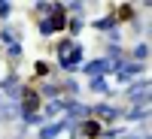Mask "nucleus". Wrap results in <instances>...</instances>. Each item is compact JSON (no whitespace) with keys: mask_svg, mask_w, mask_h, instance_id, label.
I'll list each match as a JSON object with an SVG mask.
<instances>
[{"mask_svg":"<svg viewBox=\"0 0 152 139\" xmlns=\"http://www.w3.org/2000/svg\"><path fill=\"white\" fill-rule=\"evenodd\" d=\"M24 103H28V109H37V103H40V100H37V94H31V88L24 91Z\"/></svg>","mask_w":152,"mask_h":139,"instance_id":"f257e3e1","label":"nucleus"},{"mask_svg":"<svg viewBox=\"0 0 152 139\" xmlns=\"http://www.w3.org/2000/svg\"><path fill=\"white\" fill-rule=\"evenodd\" d=\"M97 133H100V130H97V124H94V121H88V124H85V136H97Z\"/></svg>","mask_w":152,"mask_h":139,"instance_id":"f03ea898","label":"nucleus"},{"mask_svg":"<svg viewBox=\"0 0 152 139\" xmlns=\"http://www.w3.org/2000/svg\"><path fill=\"white\" fill-rule=\"evenodd\" d=\"M119 9H122V12H119V18H128V15H134V9H131V6H119Z\"/></svg>","mask_w":152,"mask_h":139,"instance_id":"7ed1b4c3","label":"nucleus"}]
</instances>
